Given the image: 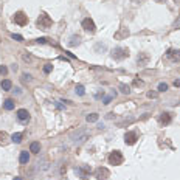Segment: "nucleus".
Masks as SVG:
<instances>
[{
    "instance_id": "obj_9",
    "label": "nucleus",
    "mask_w": 180,
    "mask_h": 180,
    "mask_svg": "<svg viewBox=\"0 0 180 180\" xmlns=\"http://www.w3.org/2000/svg\"><path fill=\"white\" fill-rule=\"evenodd\" d=\"M137 138H138L137 132H132V130H130V132H127L124 135V143L126 145H134V143L137 141Z\"/></svg>"
},
{
    "instance_id": "obj_37",
    "label": "nucleus",
    "mask_w": 180,
    "mask_h": 180,
    "mask_svg": "<svg viewBox=\"0 0 180 180\" xmlns=\"http://www.w3.org/2000/svg\"><path fill=\"white\" fill-rule=\"evenodd\" d=\"M174 87H180V79H175L174 81Z\"/></svg>"
},
{
    "instance_id": "obj_36",
    "label": "nucleus",
    "mask_w": 180,
    "mask_h": 180,
    "mask_svg": "<svg viewBox=\"0 0 180 180\" xmlns=\"http://www.w3.org/2000/svg\"><path fill=\"white\" fill-rule=\"evenodd\" d=\"M55 106L57 107V109H64V106L61 104V101H56V102H55Z\"/></svg>"
},
{
    "instance_id": "obj_14",
    "label": "nucleus",
    "mask_w": 180,
    "mask_h": 180,
    "mask_svg": "<svg viewBox=\"0 0 180 180\" xmlns=\"http://www.w3.org/2000/svg\"><path fill=\"white\" fill-rule=\"evenodd\" d=\"M87 138H89V134L84 132L81 137H75V138H73V143H75V145H82V143L87 140Z\"/></svg>"
},
{
    "instance_id": "obj_23",
    "label": "nucleus",
    "mask_w": 180,
    "mask_h": 180,
    "mask_svg": "<svg viewBox=\"0 0 180 180\" xmlns=\"http://www.w3.org/2000/svg\"><path fill=\"white\" fill-rule=\"evenodd\" d=\"M6 141H8V134L0 130V145H6Z\"/></svg>"
},
{
    "instance_id": "obj_1",
    "label": "nucleus",
    "mask_w": 180,
    "mask_h": 180,
    "mask_svg": "<svg viewBox=\"0 0 180 180\" xmlns=\"http://www.w3.org/2000/svg\"><path fill=\"white\" fill-rule=\"evenodd\" d=\"M37 26L40 30H48L50 26L53 25V20H51V17L48 16V14H45V12H42V14L39 16V19H37Z\"/></svg>"
},
{
    "instance_id": "obj_5",
    "label": "nucleus",
    "mask_w": 180,
    "mask_h": 180,
    "mask_svg": "<svg viewBox=\"0 0 180 180\" xmlns=\"http://www.w3.org/2000/svg\"><path fill=\"white\" fill-rule=\"evenodd\" d=\"M12 20H14L17 25L25 26L26 24H28V16H25V12H22V11H17L14 14V17H12Z\"/></svg>"
},
{
    "instance_id": "obj_35",
    "label": "nucleus",
    "mask_w": 180,
    "mask_h": 180,
    "mask_svg": "<svg viewBox=\"0 0 180 180\" xmlns=\"http://www.w3.org/2000/svg\"><path fill=\"white\" fill-rule=\"evenodd\" d=\"M134 85H137V87H138V85H143V81L141 79H135L134 81Z\"/></svg>"
},
{
    "instance_id": "obj_31",
    "label": "nucleus",
    "mask_w": 180,
    "mask_h": 180,
    "mask_svg": "<svg viewBox=\"0 0 180 180\" xmlns=\"http://www.w3.org/2000/svg\"><path fill=\"white\" fill-rule=\"evenodd\" d=\"M112 98H114V96H106V98H102V104H109V102L112 101Z\"/></svg>"
},
{
    "instance_id": "obj_32",
    "label": "nucleus",
    "mask_w": 180,
    "mask_h": 180,
    "mask_svg": "<svg viewBox=\"0 0 180 180\" xmlns=\"http://www.w3.org/2000/svg\"><path fill=\"white\" fill-rule=\"evenodd\" d=\"M31 79H33V76H31V75H28V73H24V81H28V82H30Z\"/></svg>"
},
{
    "instance_id": "obj_19",
    "label": "nucleus",
    "mask_w": 180,
    "mask_h": 180,
    "mask_svg": "<svg viewBox=\"0 0 180 180\" xmlns=\"http://www.w3.org/2000/svg\"><path fill=\"white\" fill-rule=\"evenodd\" d=\"M79 42H81V37H79V36H71L69 45H70V47H76V45H79Z\"/></svg>"
},
{
    "instance_id": "obj_4",
    "label": "nucleus",
    "mask_w": 180,
    "mask_h": 180,
    "mask_svg": "<svg viewBox=\"0 0 180 180\" xmlns=\"http://www.w3.org/2000/svg\"><path fill=\"white\" fill-rule=\"evenodd\" d=\"M124 161V157L123 154H121L120 151H114V152H110V155H109V163L110 165H114V166H118L121 165Z\"/></svg>"
},
{
    "instance_id": "obj_22",
    "label": "nucleus",
    "mask_w": 180,
    "mask_h": 180,
    "mask_svg": "<svg viewBox=\"0 0 180 180\" xmlns=\"http://www.w3.org/2000/svg\"><path fill=\"white\" fill-rule=\"evenodd\" d=\"M75 90H76V95H79V96H82L84 93H85V89H84V85H81V84H78L75 87Z\"/></svg>"
},
{
    "instance_id": "obj_15",
    "label": "nucleus",
    "mask_w": 180,
    "mask_h": 180,
    "mask_svg": "<svg viewBox=\"0 0 180 180\" xmlns=\"http://www.w3.org/2000/svg\"><path fill=\"white\" fill-rule=\"evenodd\" d=\"M137 61H138V64H140V65H146L147 61H149V56H147L146 53H140L138 57H137Z\"/></svg>"
},
{
    "instance_id": "obj_38",
    "label": "nucleus",
    "mask_w": 180,
    "mask_h": 180,
    "mask_svg": "<svg viewBox=\"0 0 180 180\" xmlns=\"http://www.w3.org/2000/svg\"><path fill=\"white\" fill-rule=\"evenodd\" d=\"M155 2H157V3H165L166 0H155Z\"/></svg>"
},
{
    "instance_id": "obj_40",
    "label": "nucleus",
    "mask_w": 180,
    "mask_h": 180,
    "mask_svg": "<svg viewBox=\"0 0 180 180\" xmlns=\"http://www.w3.org/2000/svg\"><path fill=\"white\" fill-rule=\"evenodd\" d=\"M14 180H22V179H20V177H16V179H14Z\"/></svg>"
},
{
    "instance_id": "obj_8",
    "label": "nucleus",
    "mask_w": 180,
    "mask_h": 180,
    "mask_svg": "<svg viewBox=\"0 0 180 180\" xmlns=\"http://www.w3.org/2000/svg\"><path fill=\"white\" fill-rule=\"evenodd\" d=\"M95 175H96L98 180H107V177L110 175V172H109V169H107V168H98L95 171Z\"/></svg>"
},
{
    "instance_id": "obj_20",
    "label": "nucleus",
    "mask_w": 180,
    "mask_h": 180,
    "mask_svg": "<svg viewBox=\"0 0 180 180\" xmlns=\"http://www.w3.org/2000/svg\"><path fill=\"white\" fill-rule=\"evenodd\" d=\"M98 118H100V115H98V114H90V115L85 116V120H87L89 123H95V121H98Z\"/></svg>"
},
{
    "instance_id": "obj_27",
    "label": "nucleus",
    "mask_w": 180,
    "mask_h": 180,
    "mask_svg": "<svg viewBox=\"0 0 180 180\" xmlns=\"http://www.w3.org/2000/svg\"><path fill=\"white\" fill-rule=\"evenodd\" d=\"M22 59H24L25 62H31V61H33V56H31V55H26V53H24V55H22Z\"/></svg>"
},
{
    "instance_id": "obj_21",
    "label": "nucleus",
    "mask_w": 180,
    "mask_h": 180,
    "mask_svg": "<svg viewBox=\"0 0 180 180\" xmlns=\"http://www.w3.org/2000/svg\"><path fill=\"white\" fill-rule=\"evenodd\" d=\"M22 138H24V134L17 132V134H14V135L11 137V140L14 141V143H20V141H22Z\"/></svg>"
},
{
    "instance_id": "obj_2",
    "label": "nucleus",
    "mask_w": 180,
    "mask_h": 180,
    "mask_svg": "<svg viewBox=\"0 0 180 180\" xmlns=\"http://www.w3.org/2000/svg\"><path fill=\"white\" fill-rule=\"evenodd\" d=\"M127 56H129V50L124 48V47H116V48L112 50V57H114L115 61H123Z\"/></svg>"
},
{
    "instance_id": "obj_12",
    "label": "nucleus",
    "mask_w": 180,
    "mask_h": 180,
    "mask_svg": "<svg viewBox=\"0 0 180 180\" xmlns=\"http://www.w3.org/2000/svg\"><path fill=\"white\" fill-rule=\"evenodd\" d=\"M127 36H129V30L127 28H124V26H123V28H120V31H118V33H115V39H124V37H127Z\"/></svg>"
},
{
    "instance_id": "obj_6",
    "label": "nucleus",
    "mask_w": 180,
    "mask_h": 180,
    "mask_svg": "<svg viewBox=\"0 0 180 180\" xmlns=\"http://www.w3.org/2000/svg\"><path fill=\"white\" fill-rule=\"evenodd\" d=\"M82 28L85 31H89V33H95V31H96V25H95V22L90 19V17H87V19L82 20Z\"/></svg>"
},
{
    "instance_id": "obj_7",
    "label": "nucleus",
    "mask_w": 180,
    "mask_h": 180,
    "mask_svg": "<svg viewBox=\"0 0 180 180\" xmlns=\"http://www.w3.org/2000/svg\"><path fill=\"white\" fill-rule=\"evenodd\" d=\"M166 57H168L171 62H179V61H180V50L169 48V50L166 51Z\"/></svg>"
},
{
    "instance_id": "obj_30",
    "label": "nucleus",
    "mask_w": 180,
    "mask_h": 180,
    "mask_svg": "<svg viewBox=\"0 0 180 180\" xmlns=\"http://www.w3.org/2000/svg\"><path fill=\"white\" fill-rule=\"evenodd\" d=\"M6 73H8V69H6L5 65H0V75H2V76H5Z\"/></svg>"
},
{
    "instance_id": "obj_18",
    "label": "nucleus",
    "mask_w": 180,
    "mask_h": 180,
    "mask_svg": "<svg viewBox=\"0 0 180 180\" xmlns=\"http://www.w3.org/2000/svg\"><path fill=\"white\" fill-rule=\"evenodd\" d=\"M3 107H5L6 110H12L14 109V101H12L11 98H8V100H5V102H3Z\"/></svg>"
},
{
    "instance_id": "obj_28",
    "label": "nucleus",
    "mask_w": 180,
    "mask_h": 180,
    "mask_svg": "<svg viewBox=\"0 0 180 180\" xmlns=\"http://www.w3.org/2000/svg\"><path fill=\"white\" fill-rule=\"evenodd\" d=\"M104 95H106V92H104V90H101V92L95 93V98H96V100H102V98H104Z\"/></svg>"
},
{
    "instance_id": "obj_33",
    "label": "nucleus",
    "mask_w": 180,
    "mask_h": 180,
    "mask_svg": "<svg viewBox=\"0 0 180 180\" xmlns=\"http://www.w3.org/2000/svg\"><path fill=\"white\" fill-rule=\"evenodd\" d=\"M47 37H40V39H37V40H36V42H37V44H47Z\"/></svg>"
},
{
    "instance_id": "obj_17",
    "label": "nucleus",
    "mask_w": 180,
    "mask_h": 180,
    "mask_svg": "<svg viewBox=\"0 0 180 180\" xmlns=\"http://www.w3.org/2000/svg\"><path fill=\"white\" fill-rule=\"evenodd\" d=\"M0 85H2V89L5 90V92H8V90H11V87H12V82H11L10 79H3V81H2V84H0Z\"/></svg>"
},
{
    "instance_id": "obj_13",
    "label": "nucleus",
    "mask_w": 180,
    "mask_h": 180,
    "mask_svg": "<svg viewBox=\"0 0 180 180\" xmlns=\"http://www.w3.org/2000/svg\"><path fill=\"white\" fill-rule=\"evenodd\" d=\"M19 161L22 165H26L30 161V154H28V151H22L20 152V157H19Z\"/></svg>"
},
{
    "instance_id": "obj_26",
    "label": "nucleus",
    "mask_w": 180,
    "mask_h": 180,
    "mask_svg": "<svg viewBox=\"0 0 180 180\" xmlns=\"http://www.w3.org/2000/svg\"><path fill=\"white\" fill-rule=\"evenodd\" d=\"M166 90H168V84L160 82V84H159V92H166Z\"/></svg>"
},
{
    "instance_id": "obj_29",
    "label": "nucleus",
    "mask_w": 180,
    "mask_h": 180,
    "mask_svg": "<svg viewBox=\"0 0 180 180\" xmlns=\"http://www.w3.org/2000/svg\"><path fill=\"white\" fill-rule=\"evenodd\" d=\"M11 37L14 40H17V42H22V40H24V37H22L20 34H11Z\"/></svg>"
},
{
    "instance_id": "obj_10",
    "label": "nucleus",
    "mask_w": 180,
    "mask_h": 180,
    "mask_svg": "<svg viewBox=\"0 0 180 180\" xmlns=\"http://www.w3.org/2000/svg\"><path fill=\"white\" fill-rule=\"evenodd\" d=\"M17 118H19V121H22V123H26V121H30V114L26 109H19L17 110Z\"/></svg>"
},
{
    "instance_id": "obj_25",
    "label": "nucleus",
    "mask_w": 180,
    "mask_h": 180,
    "mask_svg": "<svg viewBox=\"0 0 180 180\" xmlns=\"http://www.w3.org/2000/svg\"><path fill=\"white\" fill-rule=\"evenodd\" d=\"M51 70H53V65L51 64H45L44 65V73L48 75V73H51Z\"/></svg>"
},
{
    "instance_id": "obj_3",
    "label": "nucleus",
    "mask_w": 180,
    "mask_h": 180,
    "mask_svg": "<svg viewBox=\"0 0 180 180\" xmlns=\"http://www.w3.org/2000/svg\"><path fill=\"white\" fill-rule=\"evenodd\" d=\"M75 172H76V175H79L82 180H87L90 177L92 169H90L89 165H81V166H78V168H75Z\"/></svg>"
},
{
    "instance_id": "obj_24",
    "label": "nucleus",
    "mask_w": 180,
    "mask_h": 180,
    "mask_svg": "<svg viewBox=\"0 0 180 180\" xmlns=\"http://www.w3.org/2000/svg\"><path fill=\"white\" fill-rule=\"evenodd\" d=\"M120 90L124 93V95H129V93H130V87H129V85H126V84H120Z\"/></svg>"
},
{
    "instance_id": "obj_11",
    "label": "nucleus",
    "mask_w": 180,
    "mask_h": 180,
    "mask_svg": "<svg viewBox=\"0 0 180 180\" xmlns=\"http://www.w3.org/2000/svg\"><path fill=\"white\" fill-rule=\"evenodd\" d=\"M171 114H168V112H163V114L160 115V118H159V121H160V124H169L171 123Z\"/></svg>"
},
{
    "instance_id": "obj_39",
    "label": "nucleus",
    "mask_w": 180,
    "mask_h": 180,
    "mask_svg": "<svg viewBox=\"0 0 180 180\" xmlns=\"http://www.w3.org/2000/svg\"><path fill=\"white\" fill-rule=\"evenodd\" d=\"M132 2H137V3H140V2H143V0H132Z\"/></svg>"
},
{
    "instance_id": "obj_34",
    "label": "nucleus",
    "mask_w": 180,
    "mask_h": 180,
    "mask_svg": "<svg viewBox=\"0 0 180 180\" xmlns=\"http://www.w3.org/2000/svg\"><path fill=\"white\" fill-rule=\"evenodd\" d=\"M147 98H157V92H147Z\"/></svg>"
},
{
    "instance_id": "obj_16",
    "label": "nucleus",
    "mask_w": 180,
    "mask_h": 180,
    "mask_svg": "<svg viewBox=\"0 0 180 180\" xmlns=\"http://www.w3.org/2000/svg\"><path fill=\"white\" fill-rule=\"evenodd\" d=\"M30 152H33V154H39V152H40V145H39L37 141L31 143V146H30Z\"/></svg>"
}]
</instances>
